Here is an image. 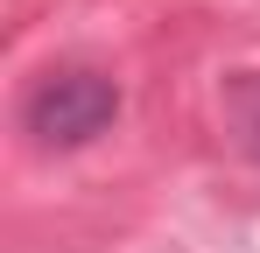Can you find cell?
Masks as SVG:
<instances>
[{"mask_svg":"<svg viewBox=\"0 0 260 253\" xmlns=\"http://www.w3.org/2000/svg\"><path fill=\"white\" fill-rule=\"evenodd\" d=\"M113 113H120V91L99 71H56L21 106V120H28V134L43 148H85V141H99L113 126Z\"/></svg>","mask_w":260,"mask_h":253,"instance_id":"6da1fadb","label":"cell"},{"mask_svg":"<svg viewBox=\"0 0 260 253\" xmlns=\"http://www.w3.org/2000/svg\"><path fill=\"white\" fill-rule=\"evenodd\" d=\"M225 113H232V134L246 141V155L260 162V78H232L225 84Z\"/></svg>","mask_w":260,"mask_h":253,"instance_id":"7a4b0ae2","label":"cell"}]
</instances>
